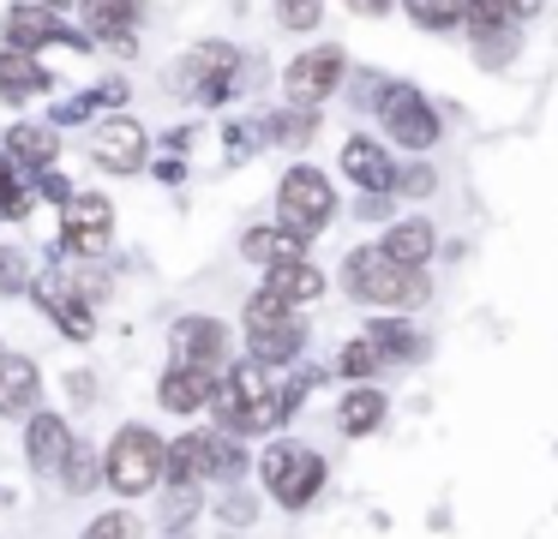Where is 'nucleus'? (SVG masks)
Here are the masks:
<instances>
[{"label":"nucleus","mask_w":558,"mask_h":539,"mask_svg":"<svg viewBox=\"0 0 558 539\" xmlns=\"http://www.w3.org/2000/svg\"><path fill=\"white\" fill-rule=\"evenodd\" d=\"M97 48L85 30H66L61 12H43V7H25V0H13L7 7V19H0V48H19V54H37V48Z\"/></svg>","instance_id":"nucleus-11"},{"label":"nucleus","mask_w":558,"mask_h":539,"mask_svg":"<svg viewBox=\"0 0 558 539\" xmlns=\"http://www.w3.org/2000/svg\"><path fill=\"white\" fill-rule=\"evenodd\" d=\"M433 186H438V174H433V168H426V162H409V168H397V186H390V192H409V198H426Z\"/></svg>","instance_id":"nucleus-37"},{"label":"nucleus","mask_w":558,"mask_h":539,"mask_svg":"<svg viewBox=\"0 0 558 539\" xmlns=\"http://www.w3.org/2000/svg\"><path fill=\"white\" fill-rule=\"evenodd\" d=\"M78 539H145V527H138L126 510H102V515H97V522H90Z\"/></svg>","instance_id":"nucleus-36"},{"label":"nucleus","mask_w":558,"mask_h":539,"mask_svg":"<svg viewBox=\"0 0 558 539\" xmlns=\"http://www.w3.org/2000/svg\"><path fill=\"white\" fill-rule=\"evenodd\" d=\"M433 246H438V234H433V222H421V216H409V222H390L385 240H378V252H385L390 264H402V270H426Z\"/></svg>","instance_id":"nucleus-22"},{"label":"nucleus","mask_w":558,"mask_h":539,"mask_svg":"<svg viewBox=\"0 0 558 539\" xmlns=\"http://www.w3.org/2000/svg\"><path fill=\"white\" fill-rule=\"evenodd\" d=\"M66 450H73V426H66V414H31L25 419V462L37 467V474H61Z\"/></svg>","instance_id":"nucleus-17"},{"label":"nucleus","mask_w":558,"mask_h":539,"mask_svg":"<svg viewBox=\"0 0 558 539\" xmlns=\"http://www.w3.org/2000/svg\"><path fill=\"white\" fill-rule=\"evenodd\" d=\"M325 270H313V264H282V270H265V294L270 299H282L289 311H301V306H313L318 294H325Z\"/></svg>","instance_id":"nucleus-23"},{"label":"nucleus","mask_w":558,"mask_h":539,"mask_svg":"<svg viewBox=\"0 0 558 539\" xmlns=\"http://www.w3.org/2000/svg\"><path fill=\"white\" fill-rule=\"evenodd\" d=\"M306 347V323L301 318H282V323H265V330H246V359L258 371H282L294 366V354Z\"/></svg>","instance_id":"nucleus-19"},{"label":"nucleus","mask_w":558,"mask_h":539,"mask_svg":"<svg viewBox=\"0 0 558 539\" xmlns=\"http://www.w3.org/2000/svg\"><path fill=\"white\" fill-rule=\"evenodd\" d=\"M241 258L258 264V270H282V264H301L306 258V234H294V228L282 222H258L241 234Z\"/></svg>","instance_id":"nucleus-18"},{"label":"nucleus","mask_w":558,"mask_h":539,"mask_svg":"<svg viewBox=\"0 0 558 539\" xmlns=\"http://www.w3.org/2000/svg\"><path fill=\"white\" fill-rule=\"evenodd\" d=\"M222 450H229V438L222 431H181L174 443H162V486H205V479L222 474Z\"/></svg>","instance_id":"nucleus-10"},{"label":"nucleus","mask_w":558,"mask_h":539,"mask_svg":"<svg viewBox=\"0 0 558 539\" xmlns=\"http://www.w3.org/2000/svg\"><path fill=\"white\" fill-rule=\"evenodd\" d=\"M366 342L378 347V359H385V366H390V359H414V354H421V342H414L397 318H378L373 330H366Z\"/></svg>","instance_id":"nucleus-30"},{"label":"nucleus","mask_w":558,"mask_h":539,"mask_svg":"<svg viewBox=\"0 0 558 539\" xmlns=\"http://www.w3.org/2000/svg\"><path fill=\"white\" fill-rule=\"evenodd\" d=\"M54 90V72L43 66L37 54H19V48H0V102L7 108H25L37 96Z\"/></svg>","instance_id":"nucleus-16"},{"label":"nucleus","mask_w":558,"mask_h":539,"mask_svg":"<svg viewBox=\"0 0 558 539\" xmlns=\"http://www.w3.org/2000/svg\"><path fill=\"white\" fill-rule=\"evenodd\" d=\"M342 174H349L361 192H378V198L397 186V162H390V150L378 138H349L342 144Z\"/></svg>","instance_id":"nucleus-20"},{"label":"nucleus","mask_w":558,"mask_h":539,"mask_svg":"<svg viewBox=\"0 0 558 539\" xmlns=\"http://www.w3.org/2000/svg\"><path fill=\"white\" fill-rule=\"evenodd\" d=\"M138 19H145V0H85L90 42H102V36H114V30H133Z\"/></svg>","instance_id":"nucleus-26"},{"label":"nucleus","mask_w":558,"mask_h":539,"mask_svg":"<svg viewBox=\"0 0 558 539\" xmlns=\"http://www.w3.org/2000/svg\"><path fill=\"white\" fill-rule=\"evenodd\" d=\"M102 48H109V54H121V60H133L138 54V36L133 30H114V36H102Z\"/></svg>","instance_id":"nucleus-40"},{"label":"nucleus","mask_w":558,"mask_h":539,"mask_svg":"<svg viewBox=\"0 0 558 539\" xmlns=\"http://www.w3.org/2000/svg\"><path fill=\"white\" fill-rule=\"evenodd\" d=\"M313 132H318V114H313V108H282V114H270V120H265V132H258V138L301 150V144H313Z\"/></svg>","instance_id":"nucleus-28"},{"label":"nucleus","mask_w":558,"mask_h":539,"mask_svg":"<svg viewBox=\"0 0 558 539\" xmlns=\"http://www.w3.org/2000/svg\"><path fill=\"white\" fill-rule=\"evenodd\" d=\"M241 48H229V42H198V48H186L181 60H174V78H169V90L174 96H193V102H205V108H217V102H229L234 90H241Z\"/></svg>","instance_id":"nucleus-4"},{"label":"nucleus","mask_w":558,"mask_h":539,"mask_svg":"<svg viewBox=\"0 0 558 539\" xmlns=\"http://www.w3.org/2000/svg\"><path fill=\"white\" fill-rule=\"evenodd\" d=\"M114 246V204L102 192H73V204L61 210V240L54 252H73V258H102Z\"/></svg>","instance_id":"nucleus-7"},{"label":"nucleus","mask_w":558,"mask_h":539,"mask_svg":"<svg viewBox=\"0 0 558 539\" xmlns=\"http://www.w3.org/2000/svg\"><path fill=\"white\" fill-rule=\"evenodd\" d=\"M43 407V371L31 354L0 359V419H31Z\"/></svg>","instance_id":"nucleus-15"},{"label":"nucleus","mask_w":558,"mask_h":539,"mask_svg":"<svg viewBox=\"0 0 558 539\" xmlns=\"http://www.w3.org/2000/svg\"><path fill=\"white\" fill-rule=\"evenodd\" d=\"M282 318H294L282 299H270L265 287L258 294H246V306H241V330H265V323H282Z\"/></svg>","instance_id":"nucleus-35"},{"label":"nucleus","mask_w":558,"mask_h":539,"mask_svg":"<svg viewBox=\"0 0 558 539\" xmlns=\"http://www.w3.org/2000/svg\"><path fill=\"white\" fill-rule=\"evenodd\" d=\"M222 522H229V527H246V522H253V498H241V491H234V498L222 503Z\"/></svg>","instance_id":"nucleus-39"},{"label":"nucleus","mask_w":558,"mask_h":539,"mask_svg":"<svg viewBox=\"0 0 558 539\" xmlns=\"http://www.w3.org/2000/svg\"><path fill=\"white\" fill-rule=\"evenodd\" d=\"M378 120L390 126V138H397L402 150H433L438 132H445L438 126V108L426 102L414 84H385V90H378Z\"/></svg>","instance_id":"nucleus-8"},{"label":"nucleus","mask_w":558,"mask_h":539,"mask_svg":"<svg viewBox=\"0 0 558 539\" xmlns=\"http://www.w3.org/2000/svg\"><path fill=\"white\" fill-rule=\"evenodd\" d=\"M31 282H37V270H31L25 252L0 246V294H31Z\"/></svg>","instance_id":"nucleus-33"},{"label":"nucleus","mask_w":558,"mask_h":539,"mask_svg":"<svg viewBox=\"0 0 558 539\" xmlns=\"http://www.w3.org/2000/svg\"><path fill=\"white\" fill-rule=\"evenodd\" d=\"M102 486H114L121 498H145L162 486V438L145 419H126L102 450Z\"/></svg>","instance_id":"nucleus-1"},{"label":"nucleus","mask_w":558,"mask_h":539,"mask_svg":"<svg viewBox=\"0 0 558 539\" xmlns=\"http://www.w3.org/2000/svg\"><path fill=\"white\" fill-rule=\"evenodd\" d=\"M325 455L306 450V443L294 438H277L265 455H258V479H265V491L282 503V510H306V503L325 491Z\"/></svg>","instance_id":"nucleus-3"},{"label":"nucleus","mask_w":558,"mask_h":539,"mask_svg":"<svg viewBox=\"0 0 558 539\" xmlns=\"http://www.w3.org/2000/svg\"><path fill=\"white\" fill-rule=\"evenodd\" d=\"M31 216V180L0 156V222H25Z\"/></svg>","instance_id":"nucleus-29"},{"label":"nucleus","mask_w":558,"mask_h":539,"mask_svg":"<svg viewBox=\"0 0 558 539\" xmlns=\"http://www.w3.org/2000/svg\"><path fill=\"white\" fill-rule=\"evenodd\" d=\"M349 12H361V19H385L390 12V0H342Z\"/></svg>","instance_id":"nucleus-42"},{"label":"nucleus","mask_w":558,"mask_h":539,"mask_svg":"<svg viewBox=\"0 0 558 539\" xmlns=\"http://www.w3.org/2000/svg\"><path fill=\"white\" fill-rule=\"evenodd\" d=\"M277 216H282V228L313 240L318 228L337 216V192H330V180L318 174L313 162H294L289 174L277 180Z\"/></svg>","instance_id":"nucleus-5"},{"label":"nucleus","mask_w":558,"mask_h":539,"mask_svg":"<svg viewBox=\"0 0 558 539\" xmlns=\"http://www.w3.org/2000/svg\"><path fill=\"white\" fill-rule=\"evenodd\" d=\"M318 19H325V0H277V24L294 36L318 30Z\"/></svg>","instance_id":"nucleus-34"},{"label":"nucleus","mask_w":558,"mask_h":539,"mask_svg":"<svg viewBox=\"0 0 558 539\" xmlns=\"http://www.w3.org/2000/svg\"><path fill=\"white\" fill-rule=\"evenodd\" d=\"M402 12H409L421 30H450V24H462V0H402Z\"/></svg>","instance_id":"nucleus-31"},{"label":"nucleus","mask_w":558,"mask_h":539,"mask_svg":"<svg viewBox=\"0 0 558 539\" xmlns=\"http://www.w3.org/2000/svg\"><path fill=\"white\" fill-rule=\"evenodd\" d=\"M378 366H385V359H378V347L366 342V335H354V342H342V354H337V371H342V378L366 383Z\"/></svg>","instance_id":"nucleus-32"},{"label":"nucleus","mask_w":558,"mask_h":539,"mask_svg":"<svg viewBox=\"0 0 558 539\" xmlns=\"http://www.w3.org/2000/svg\"><path fill=\"white\" fill-rule=\"evenodd\" d=\"M85 150H90V162H97L102 174H138V168H145V156H150V132H145V120H133L121 108V114L90 120Z\"/></svg>","instance_id":"nucleus-6"},{"label":"nucleus","mask_w":558,"mask_h":539,"mask_svg":"<svg viewBox=\"0 0 558 539\" xmlns=\"http://www.w3.org/2000/svg\"><path fill=\"white\" fill-rule=\"evenodd\" d=\"M534 12H541V0H462V19L474 30H517Z\"/></svg>","instance_id":"nucleus-25"},{"label":"nucleus","mask_w":558,"mask_h":539,"mask_svg":"<svg viewBox=\"0 0 558 539\" xmlns=\"http://www.w3.org/2000/svg\"><path fill=\"white\" fill-rule=\"evenodd\" d=\"M31 294H37V306L49 311V323L66 335V342H90V335H97V311L73 294V275L66 270H37Z\"/></svg>","instance_id":"nucleus-13"},{"label":"nucleus","mask_w":558,"mask_h":539,"mask_svg":"<svg viewBox=\"0 0 558 539\" xmlns=\"http://www.w3.org/2000/svg\"><path fill=\"white\" fill-rule=\"evenodd\" d=\"M342 287H349L361 306H421L426 299V275L390 264L378 246H354L342 258Z\"/></svg>","instance_id":"nucleus-2"},{"label":"nucleus","mask_w":558,"mask_h":539,"mask_svg":"<svg viewBox=\"0 0 558 539\" xmlns=\"http://www.w3.org/2000/svg\"><path fill=\"white\" fill-rule=\"evenodd\" d=\"M7 354H13V347H7V342H0V359H7Z\"/></svg>","instance_id":"nucleus-44"},{"label":"nucleus","mask_w":558,"mask_h":539,"mask_svg":"<svg viewBox=\"0 0 558 539\" xmlns=\"http://www.w3.org/2000/svg\"><path fill=\"white\" fill-rule=\"evenodd\" d=\"M385 414H390L385 390H373V383H361V390H349V395H342V407H337V426H342V438H373V431L385 426Z\"/></svg>","instance_id":"nucleus-24"},{"label":"nucleus","mask_w":558,"mask_h":539,"mask_svg":"<svg viewBox=\"0 0 558 539\" xmlns=\"http://www.w3.org/2000/svg\"><path fill=\"white\" fill-rule=\"evenodd\" d=\"M25 7H43V12H66L73 0H25Z\"/></svg>","instance_id":"nucleus-43"},{"label":"nucleus","mask_w":558,"mask_h":539,"mask_svg":"<svg viewBox=\"0 0 558 539\" xmlns=\"http://www.w3.org/2000/svg\"><path fill=\"white\" fill-rule=\"evenodd\" d=\"M169 359L193 371H217L229 359V323L205 318V311H186V318L169 323Z\"/></svg>","instance_id":"nucleus-12"},{"label":"nucleus","mask_w":558,"mask_h":539,"mask_svg":"<svg viewBox=\"0 0 558 539\" xmlns=\"http://www.w3.org/2000/svg\"><path fill=\"white\" fill-rule=\"evenodd\" d=\"M342 78H349V60H342V48L318 42V48H306L301 60H289V72H282V90H289L294 108H313V114H318V102H330V96L342 90Z\"/></svg>","instance_id":"nucleus-9"},{"label":"nucleus","mask_w":558,"mask_h":539,"mask_svg":"<svg viewBox=\"0 0 558 539\" xmlns=\"http://www.w3.org/2000/svg\"><path fill=\"white\" fill-rule=\"evenodd\" d=\"M61 486L73 491V498L97 491L102 486V450H90V443L73 438V450H66V462H61Z\"/></svg>","instance_id":"nucleus-27"},{"label":"nucleus","mask_w":558,"mask_h":539,"mask_svg":"<svg viewBox=\"0 0 558 539\" xmlns=\"http://www.w3.org/2000/svg\"><path fill=\"white\" fill-rule=\"evenodd\" d=\"M210 395H217V371H193V366H169L157 383L162 414H198V407H210Z\"/></svg>","instance_id":"nucleus-21"},{"label":"nucleus","mask_w":558,"mask_h":539,"mask_svg":"<svg viewBox=\"0 0 558 539\" xmlns=\"http://www.w3.org/2000/svg\"><path fill=\"white\" fill-rule=\"evenodd\" d=\"M54 156H61V132H54L49 120H19V126L7 132V162H13L25 180L49 174Z\"/></svg>","instance_id":"nucleus-14"},{"label":"nucleus","mask_w":558,"mask_h":539,"mask_svg":"<svg viewBox=\"0 0 558 539\" xmlns=\"http://www.w3.org/2000/svg\"><path fill=\"white\" fill-rule=\"evenodd\" d=\"M31 186H37V192H43V198H49V204H61V210H66V204H73V180H61V174H54V168H49V174H37V180H31Z\"/></svg>","instance_id":"nucleus-38"},{"label":"nucleus","mask_w":558,"mask_h":539,"mask_svg":"<svg viewBox=\"0 0 558 539\" xmlns=\"http://www.w3.org/2000/svg\"><path fill=\"white\" fill-rule=\"evenodd\" d=\"M157 180H162V186H181V180H186V162H181V156H169V162H157Z\"/></svg>","instance_id":"nucleus-41"}]
</instances>
